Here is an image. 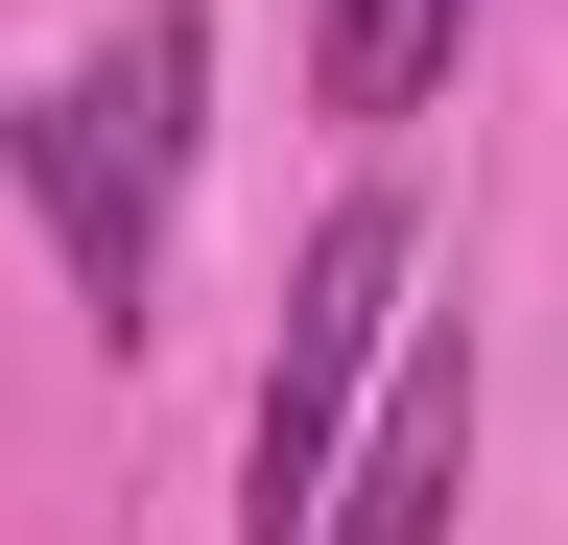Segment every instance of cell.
I'll return each mask as SVG.
<instances>
[{
	"instance_id": "3",
	"label": "cell",
	"mask_w": 568,
	"mask_h": 545,
	"mask_svg": "<svg viewBox=\"0 0 568 545\" xmlns=\"http://www.w3.org/2000/svg\"><path fill=\"white\" fill-rule=\"evenodd\" d=\"M450 498H474V332L403 309L379 427H355V474H332V545H450Z\"/></svg>"
},
{
	"instance_id": "1",
	"label": "cell",
	"mask_w": 568,
	"mask_h": 545,
	"mask_svg": "<svg viewBox=\"0 0 568 545\" xmlns=\"http://www.w3.org/2000/svg\"><path fill=\"white\" fill-rule=\"evenodd\" d=\"M190 72H213V24H190V0H142L95 72H48L24 119H0V143H24V214H48V261H71V309H95V332H142V285H166Z\"/></svg>"
},
{
	"instance_id": "2",
	"label": "cell",
	"mask_w": 568,
	"mask_h": 545,
	"mask_svg": "<svg viewBox=\"0 0 568 545\" xmlns=\"http://www.w3.org/2000/svg\"><path fill=\"white\" fill-rule=\"evenodd\" d=\"M403 356V190H355V214L308 238V285H284V356H261V451H237V545H332V474L355 427H379V380Z\"/></svg>"
},
{
	"instance_id": "4",
	"label": "cell",
	"mask_w": 568,
	"mask_h": 545,
	"mask_svg": "<svg viewBox=\"0 0 568 545\" xmlns=\"http://www.w3.org/2000/svg\"><path fill=\"white\" fill-rule=\"evenodd\" d=\"M450 48H474V0H308L332 119H426V95H450Z\"/></svg>"
}]
</instances>
